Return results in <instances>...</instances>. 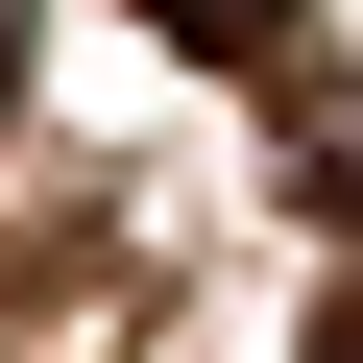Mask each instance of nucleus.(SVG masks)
Here are the masks:
<instances>
[{
  "instance_id": "nucleus-3",
  "label": "nucleus",
  "mask_w": 363,
  "mask_h": 363,
  "mask_svg": "<svg viewBox=\"0 0 363 363\" xmlns=\"http://www.w3.org/2000/svg\"><path fill=\"white\" fill-rule=\"evenodd\" d=\"M315 363H363V291H339V315H315Z\"/></svg>"
},
{
  "instance_id": "nucleus-2",
  "label": "nucleus",
  "mask_w": 363,
  "mask_h": 363,
  "mask_svg": "<svg viewBox=\"0 0 363 363\" xmlns=\"http://www.w3.org/2000/svg\"><path fill=\"white\" fill-rule=\"evenodd\" d=\"M291 194H315V218H363V97H315V121H291Z\"/></svg>"
},
{
  "instance_id": "nucleus-1",
  "label": "nucleus",
  "mask_w": 363,
  "mask_h": 363,
  "mask_svg": "<svg viewBox=\"0 0 363 363\" xmlns=\"http://www.w3.org/2000/svg\"><path fill=\"white\" fill-rule=\"evenodd\" d=\"M145 25L194 49V73H267V49H291V0H145Z\"/></svg>"
}]
</instances>
